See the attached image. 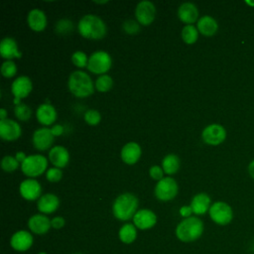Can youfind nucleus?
Segmentation results:
<instances>
[{
  "label": "nucleus",
  "instance_id": "6e6552de",
  "mask_svg": "<svg viewBox=\"0 0 254 254\" xmlns=\"http://www.w3.org/2000/svg\"><path fill=\"white\" fill-rule=\"evenodd\" d=\"M33 89V83L29 76L21 75L18 76L11 84V91L14 95L13 102L15 105L20 104V99L27 97Z\"/></svg>",
  "mask_w": 254,
  "mask_h": 254
},
{
  "label": "nucleus",
  "instance_id": "aec40b11",
  "mask_svg": "<svg viewBox=\"0 0 254 254\" xmlns=\"http://www.w3.org/2000/svg\"><path fill=\"white\" fill-rule=\"evenodd\" d=\"M141 147L136 142H129L121 149V159L127 165H133L141 157Z\"/></svg>",
  "mask_w": 254,
  "mask_h": 254
},
{
  "label": "nucleus",
  "instance_id": "2f4dec72",
  "mask_svg": "<svg viewBox=\"0 0 254 254\" xmlns=\"http://www.w3.org/2000/svg\"><path fill=\"white\" fill-rule=\"evenodd\" d=\"M1 168L5 172H14L19 168V162L13 156H4L1 161Z\"/></svg>",
  "mask_w": 254,
  "mask_h": 254
},
{
  "label": "nucleus",
  "instance_id": "79ce46f5",
  "mask_svg": "<svg viewBox=\"0 0 254 254\" xmlns=\"http://www.w3.org/2000/svg\"><path fill=\"white\" fill-rule=\"evenodd\" d=\"M192 212V209L190 207V205H185L183 207L180 208V214L184 217H190V214Z\"/></svg>",
  "mask_w": 254,
  "mask_h": 254
},
{
  "label": "nucleus",
  "instance_id": "f3484780",
  "mask_svg": "<svg viewBox=\"0 0 254 254\" xmlns=\"http://www.w3.org/2000/svg\"><path fill=\"white\" fill-rule=\"evenodd\" d=\"M178 16L180 20L187 25H192L198 19V9L190 2H185L180 5L178 9Z\"/></svg>",
  "mask_w": 254,
  "mask_h": 254
},
{
  "label": "nucleus",
  "instance_id": "1a4fd4ad",
  "mask_svg": "<svg viewBox=\"0 0 254 254\" xmlns=\"http://www.w3.org/2000/svg\"><path fill=\"white\" fill-rule=\"evenodd\" d=\"M210 218L217 224L225 225L228 224L233 217L231 207L223 201L214 202L209 208Z\"/></svg>",
  "mask_w": 254,
  "mask_h": 254
},
{
  "label": "nucleus",
  "instance_id": "7ed1b4c3",
  "mask_svg": "<svg viewBox=\"0 0 254 254\" xmlns=\"http://www.w3.org/2000/svg\"><path fill=\"white\" fill-rule=\"evenodd\" d=\"M137 207L138 198L130 192H125L116 197L112 205V211L116 218L128 220L135 215Z\"/></svg>",
  "mask_w": 254,
  "mask_h": 254
},
{
  "label": "nucleus",
  "instance_id": "dca6fc26",
  "mask_svg": "<svg viewBox=\"0 0 254 254\" xmlns=\"http://www.w3.org/2000/svg\"><path fill=\"white\" fill-rule=\"evenodd\" d=\"M135 226L140 229H148L153 227L157 222L156 214L150 209L138 210L133 216Z\"/></svg>",
  "mask_w": 254,
  "mask_h": 254
},
{
  "label": "nucleus",
  "instance_id": "423d86ee",
  "mask_svg": "<svg viewBox=\"0 0 254 254\" xmlns=\"http://www.w3.org/2000/svg\"><path fill=\"white\" fill-rule=\"evenodd\" d=\"M112 65L111 56L105 51L93 52L87 63V69L95 74H105Z\"/></svg>",
  "mask_w": 254,
  "mask_h": 254
},
{
  "label": "nucleus",
  "instance_id": "4468645a",
  "mask_svg": "<svg viewBox=\"0 0 254 254\" xmlns=\"http://www.w3.org/2000/svg\"><path fill=\"white\" fill-rule=\"evenodd\" d=\"M22 197L27 200H35L40 198L42 192V187L40 183L35 179H27L21 182L19 187Z\"/></svg>",
  "mask_w": 254,
  "mask_h": 254
},
{
  "label": "nucleus",
  "instance_id": "2eb2a0df",
  "mask_svg": "<svg viewBox=\"0 0 254 254\" xmlns=\"http://www.w3.org/2000/svg\"><path fill=\"white\" fill-rule=\"evenodd\" d=\"M0 55L6 61H11V59H20L22 53L18 50V45L15 39L10 37H5L0 43Z\"/></svg>",
  "mask_w": 254,
  "mask_h": 254
},
{
  "label": "nucleus",
  "instance_id": "4c0bfd02",
  "mask_svg": "<svg viewBox=\"0 0 254 254\" xmlns=\"http://www.w3.org/2000/svg\"><path fill=\"white\" fill-rule=\"evenodd\" d=\"M123 30L128 34H136L139 32V24L134 20H127L123 23Z\"/></svg>",
  "mask_w": 254,
  "mask_h": 254
},
{
  "label": "nucleus",
  "instance_id": "20e7f679",
  "mask_svg": "<svg viewBox=\"0 0 254 254\" xmlns=\"http://www.w3.org/2000/svg\"><path fill=\"white\" fill-rule=\"evenodd\" d=\"M203 231L202 221L195 217L190 216L182 220L176 229L178 238L184 242H190L196 240Z\"/></svg>",
  "mask_w": 254,
  "mask_h": 254
},
{
  "label": "nucleus",
  "instance_id": "a19ab883",
  "mask_svg": "<svg viewBox=\"0 0 254 254\" xmlns=\"http://www.w3.org/2000/svg\"><path fill=\"white\" fill-rule=\"evenodd\" d=\"M51 131L53 133V135L55 137L57 136H61L63 133H64V126L61 125V124H55L52 128H51Z\"/></svg>",
  "mask_w": 254,
  "mask_h": 254
},
{
  "label": "nucleus",
  "instance_id": "9b49d317",
  "mask_svg": "<svg viewBox=\"0 0 254 254\" xmlns=\"http://www.w3.org/2000/svg\"><path fill=\"white\" fill-rule=\"evenodd\" d=\"M201 138L204 143L216 146L221 144L225 140L226 131L224 127L219 124H210L202 130Z\"/></svg>",
  "mask_w": 254,
  "mask_h": 254
},
{
  "label": "nucleus",
  "instance_id": "58836bf2",
  "mask_svg": "<svg viewBox=\"0 0 254 254\" xmlns=\"http://www.w3.org/2000/svg\"><path fill=\"white\" fill-rule=\"evenodd\" d=\"M149 175H150V177L152 179H154V180L159 182L160 180H162L164 178V170H163V168H161V167H159L157 165H154V166H152L150 168Z\"/></svg>",
  "mask_w": 254,
  "mask_h": 254
},
{
  "label": "nucleus",
  "instance_id": "37998d69",
  "mask_svg": "<svg viewBox=\"0 0 254 254\" xmlns=\"http://www.w3.org/2000/svg\"><path fill=\"white\" fill-rule=\"evenodd\" d=\"M15 158L17 159V161H18V162H21V164H22V163L25 161V159L27 158V156L25 155V153H24V152L19 151V152H17V153H16Z\"/></svg>",
  "mask_w": 254,
  "mask_h": 254
},
{
  "label": "nucleus",
  "instance_id": "a878e982",
  "mask_svg": "<svg viewBox=\"0 0 254 254\" xmlns=\"http://www.w3.org/2000/svg\"><path fill=\"white\" fill-rule=\"evenodd\" d=\"M196 28L198 32L204 36H212L218 29V24L211 16L204 15L197 20Z\"/></svg>",
  "mask_w": 254,
  "mask_h": 254
},
{
  "label": "nucleus",
  "instance_id": "c03bdc74",
  "mask_svg": "<svg viewBox=\"0 0 254 254\" xmlns=\"http://www.w3.org/2000/svg\"><path fill=\"white\" fill-rule=\"evenodd\" d=\"M248 171H249L250 176L254 179V160L249 164V166H248Z\"/></svg>",
  "mask_w": 254,
  "mask_h": 254
},
{
  "label": "nucleus",
  "instance_id": "de8ad7c7",
  "mask_svg": "<svg viewBox=\"0 0 254 254\" xmlns=\"http://www.w3.org/2000/svg\"><path fill=\"white\" fill-rule=\"evenodd\" d=\"M246 4H248L250 6H254V2L253 1H246Z\"/></svg>",
  "mask_w": 254,
  "mask_h": 254
},
{
  "label": "nucleus",
  "instance_id": "ddd939ff",
  "mask_svg": "<svg viewBox=\"0 0 254 254\" xmlns=\"http://www.w3.org/2000/svg\"><path fill=\"white\" fill-rule=\"evenodd\" d=\"M21 126L15 120L9 118L0 120V137L3 140L14 141L21 136Z\"/></svg>",
  "mask_w": 254,
  "mask_h": 254
},
{
  "label": "nucleus",
  "instance_id": "39448f33",
  "mask_svg": "<svg viewBox=\"0 0 254 254\" xmlns=\"http://www.w3.org/2000/svg\"><path fill=\"white\" fill-rule=\"evenodd\" d=\"M48 168V159L40 154L27 156L25 161L21 164V170L30 179L41 176Z\"/></svg>",
  "mask_w": 254,
  "mask_h": 254
},
{
  "label": "nucleus",
  "instance_id": "ea45409f",
  "mask_svg": "<svg viewBox=\"0 0 254 254\" xmlns=\"http://www.w3.org/2000/svg\"><path fill=\"white\" fill-rule=\"evenodd\" d=\"M51 223H52V226L54 228L59 229V228H62L64 225V219L61 216H57V217H55L51 220Z\"/></svg>",
  "mask_w": 254,
  "mask_h": 254
},
{
  "label": "nucleus",
  "instance_id": "473e14b6",
  "mask_svg": "<svg viewBox=\"0 0 254 254\" xmlns=\"http://www.w3.org/2000/svg\"><path fill=\"white\" fill-rule=\"evenodd\" d=\"M71 62L77 67H84L87 66L88 59L84 52L76 51L71 55Z\"/></svg>",
  "mask_w": 254,
  "mask_h": 254
},
{
  "label": "nucleus",
  "instance_id": "c9c22d12",
  "mask_svg": "<svg viewBox=\"0 0 254 254\" xmlns=\"http://www.w3.org/2000/svg\"><path fill=\"white\" fill-rule=\"evenodd\" d=\"M72 22L67 19H62L56 24L55 30L59 34H67L70 32V30H72Z\"/></svg>",
  "mask_w": 254,
  "mask_h": 254
},
{
  "label": "nucleus",
  "instance_id": "6ab92c4d",
  "mask_svg": "<svg viewBox=\"0 0 254 254\" xmlns=\"http://www.w3.org/2000/svg\"><path fill=\"white\" fill-rule=\"evenodd\" d=\"M49 160L54 167L62 169L64 168L69 161V154L64 146H55L49 151Z\"/></svg>",
  "mask_w": 254,
  "mask_h": 254
},
{
  "label": "nucleus",
  "instance_id": "a211bd4d",
  "mask_svg": "<svg viewBox=\"0 0 254 254\" xmlns=\"http://www.w3.org/2000/svg\"><path fill=\"white\" fill-rule=\"evenodd\" d=\"M57 110L50 103L41 104L36 110L37 120L43 125H52L57 119Z\"/></svg>",
  "mask_w": 254,
  "mask_h": 254
},
{
  "label": "nucleus",
  "instance_id": "393cba45",
  "mask_svg": "<svg viewBox=\"0 0 254 254\" xmlns=\"http://www.w3.org/2000/svg\"><path fill=\"white\" fill-rule=\"evenodd\" d=\"M210 206V197L204 192L195 194L190 202L192 212L199 215L204 214L207 210H209Z\"/></svg>",
  "mask_w": 254,
  "mask_h": 254
},
{
  "label": "nucleus",
  "instance_id": "5701e85b",
  "mask_svg": "<svg viewBox=\"0 0 254 254\" xmlns=\"http://www.w3.org/2000/svg\"><path fill=\"white\" fill-rule=\"evenodd\" d=\"M29 228L36 234H44L48 232L50 227L52 226L51 220L43 214H35L30 217L28 222Z\"/></svg>",
  "mask_w": 254,
  "mask_h": 254
},
{
  "label": "nucleus",
  "instance_id": "7c9ffc66",
  "mask_svg": "<svg viewBox=\"0 0 254 254\" xmlns=\"http://www.w3.org/2000/svg\"><path fill=\"white\" fill-rule=\"evenodd\" d=\"M14 114L19 120L28 121L32 116V110L27 104L20 103L18 105H15Z\"/></svg>",
  "mask_w": 254,
  "mask_h": 254
},
{
  "label": "nucleus",
  "instance_id": "412c9836",
  "mask_svg": "<svg viewBox=\"0 0 254 254\" xmlns=\"http://www.w3.org/2000/svg\"><path fill=\"white\" fill-rule=\"evenodd\" d=\"M27 22L29 27L35 32L43 31L47 26V17L44 11L35 8L32 9L27 17Z\"/></svg>",
  "mask_w": 254,
  "mask_h": 254
},
{
  "label": "nucleus",
  "instance_id": "a18cd8bd",
  "mask_svg": "<svg viewBox=\"0 0 254 254\" xmlns=\"http://www.w3.org/2000/svg\"><path fill=\"white\" fill-rule=\"evenodd\" d=\"M6 116H7V111L5 108H1L0 109V118L1 120H5L6 119Z\"/></svg>",
  "mask_w": 254,
  "mask_h": 254
},
{
  "label": "nucleus",
  "instance_id": "49530a36",
  "mask_svg": "<svg viewBox=\"0 0 254 254\" xmlns=\"http://www.w3.org/2000/svg\"><path fill=\"white\" fill-rule=\"evenodd\" d=\"M108 1H94V3H97V4H104V3H107Z\"/></svg>",
  "mask_w": 254,
  "mask_h": 254
},
{
  "label": "nucleus",
  "instance_id": "cd10ccee",
  "mask_svg": "<svg viewBox=\"0 0 254 254\" xmlns=\"http://www.w3.org/2000/svg\"><path fill=\"white\" fill-rule=\"evenodd\" d=\"M137 235L136 228L133 224H124L119 230V238L124 243H131L135 240Z\"/></svg>",
  "mask_w": 254,
  "mask_h": 254
},
{
  "label": "nucleus",
  "instance_id": "f257e3e1",
  "mask_svg": "<svg viewBox=\"0 0 254 254\" xmlns=\"http://www.w3.org/2000/svg\"><path fill=\"white\" fill-rule=\"evenodd\" d=\"M77 29L82 37L90 40H100L107 32V27L104 21L94 14H86L82 16L78 22Z\"/></svg>",
  "mask_w": 254,
  "mask_h": 254
},
{
  "label": "nucleus",
  "instance_id": "b1692460",
  "mask_svg": "<svg viewBox=\"0 0 254 254\" xmlns=\"http://www.w3.org/2000/svg\"><path fill=\"white\" fill-rule=\"evenodd\" d=\"M60 205L59 197L54 193H46L38 199V209L43 213H52Z\"/></svg>",
  "mask_w": 254,
  "mask_h": 254
},
{
  "label": "nucleus",
  "instance_id": "0eeeda50",
  "mask_svg": "<svg viewBox=\"0 0 254 254\" xmlns=\"http://www.w3.org/2000/svg\"><path fill=\"white\" fill-rule=\"evenodd\" d=\"M179 190V187L175 179L166 177L160 180L155 187V195L160 200H171L173 199Z\"/></svg>",
  "mask_w": 254,
  "mask_h": 254
},
{
  "label": "nucleus",
  "instance_id": "f704fd0d",
  "mask_svg": "<svg viewBox=\"0 0 254 254\" xmlns=\"http://www.w3.org/2000/svg\"><path fill=\"white\" fill-rule=\"evenodd\" d=\"M84 121L89 125H97L101 120V115L96 109H88L84 113Z\"/></svg>",
  "mask_w": 254,
  "mask_h": 254
},
{
  "label": "nucleus",
  "instance_id": "f03ea898",
  "mask_svg": "<svg viewBox=\"0 0 254 254\" xmlns=\"http://www.w3.org/2000/svg\"><path fill=\"white\" fill-rule=\"evenodd\" d=\"M67 86L74 96L80 98L90 96L94 91V84L91 77L87 72L82 70H74L69 74Z\"/></svg>",
  "mask_w": 254,
  "mask_h": 254
},
{
  "label": "nucleus",
  "instance_id": "09e8293b",
  "mask_svg": "<svg viewBox=\"0 0 254 254\" xmlns=\"http://www.w3.org/2000/svg\"><path fill=\"white\" fill-rule=\"evenodd\" d=\"M39 254H46V252H41V253H39Z\"/></svg>",
  "mask_w": 254,
  "mask_h": 254
},
{
  "label": "nucleus",
  "instance_id": "72a5a7b5",
  "mask_svg": "<svg viewBox=\"0 0 254 254\" xmlns=\"http://www.w3.org/2000/svg\"><path fill=\"white\" fill-rule=\"evenodd\" d=\"M17 72V65L13 61H5L1 65V73L5 77H13Z\"/></svg>",
  "mask_w": 254,
  "mask_h": 254
},
{
  "label": "nucleus",
  "instance_id": "9d476101",
  "mask_svg": "<svg viewBox=\"0 0 254 254\" xmlns=\"http://www.w3.org/2000/svg\"><path fill=\"white\" fill-rule=\"evenodd\" d=\"M135 16L139 24L143 26L150 25L156 17V7L154 3L148 0L139 2L135 8Z\"/></svg>",
  "mask_w": 254,
  "mask_h": 254
},
{
  "label": "nucleus",
  "instance_id": "e433bc0d",
  "mask_svg": "<svg viewBox=\"0 0 254 254\" xmlns=\"http://www.w3.org/2000/svg\"><path fill=\"white\" fill-rule=\"evenodd\" d=\"M63 177V172L59 168H50L46 172V178L51 183H58Z\"/></svg>",
  "mask_w": 254,
  "mask_h": 254
},
{
  "label": "nucleus",
  "instance_id": "bb28decb",
  "mask_svg": "<svg viewBox=\"0 0 254 254\" xmlns=\"http://www.w3.org/2000/svg\"><path fill=\"white\" fill-rule=\"evenodd\" d=\"M162 168L167 175H173L180 169V159L175 154H169L162 161Z\"/></svg>",
  "mask_w": 254,
  "mask_h": 254
},
{
  "label": "nucleus",
  "instance_id": "4be33fe9",
  "mask_svg": "<svg viewBox=\"0 0 254 254\" xmlns=\"http://www.w3.org/2000/svg\"><path fill=\"white\" fill-rule=\"evenodd\" d=\"M33 244L32 235L25 230H20L13 234L11 238V246L18 251H26Z\"/></svg>",
  "mask_w": 254,
  "mask_h": 254
},
{
  "label": "nucleus",
  "instance_id": "c85d7f7f",
  "mask_svg": "<svg viewBox=\"0 0 254 254\" xmlns=\"http://www.w3.org/2000/svg\"><path fill=\"white\" fill-rule=\"evenodd\" d=\"M182 39L186 44H193L198 38V30L193 25H186L182 29Z\"/></svg>",
  "mask_w": 254,
  "mask_h": 254
},
{
  "label": "nucleus",
  "instance_id": "c756f323",
  "mask_svg": "<svg viewBox=\"0 0 254 254\" xmlns=\"http://www.w3.org/2000/svg\"><path fill=\"white\" fill-rule=\"evenodd\" d=\"M113 80L108 74H101L95 80V88L100 92H106L112 88Z\"/></svg>",
  "mask_w": 254,
  "mask_h": 254
},
{
  "label": "nucleus",
  "instance_id": "f8f14e48",
  "mask_svg": "<svg viewBox=\"0 0 254 254\" xmlns=\"http://www.w3.org/2000/svg\"><path fill=\"white\" fill-rule=\"evenodd\" d=\"M55 136L53 135L51 128L42 127L37 129L32 137L34 147L39 151L48 150L54 143Z\"/></svg>",
  "mask_w": 254,
  "mask_h": 254
}]
</instances>
